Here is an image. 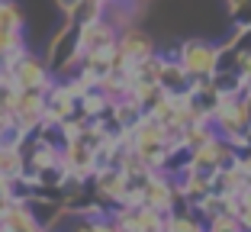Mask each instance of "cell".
I'll return each mask as SVG.
<instances>
[{"mask_svg": "<svg viewBox=\"0 0 251 232\" xmlns=\"http://www.w3.org/2000/svg\"><path fill=\"white\" fill-rule=\"evenodd\" d=\"M116 39H119V32L113 29L103 16H100L97 23H90V26H81V29H77V49H81V58L113 52V49H116Z\"/></svg>", "mask_w": 251, "mask_h": 232, "instance_id": "5b68a950", "label": "cell"}, {"mask_svg": "<svg viewBox=\"0 0 251 232\" xmlns=\"http://www.w3.org/2000/svg\"><path fill=\"white\" fill-rule=\"evenodd\" d=\"M77 3H81V0H55V7H58V10H61V13H65V16H71Z\"/></svg>", "mask_w": 251, "mask_h": 232, "instance_id": "e0dca14e", "label": "cell"}, {"mask_svg": "<svg viewBox=\"0 0 251 232\" xmlns=\"http://www.w3.org/2000/svg\"><path fill=\"white\" fill-rule=\"evenodd\" d=\"M26 174V158L20 145H0V178H20Z\"/></svg>", "mask_w": 251, "mask_h": 232, "instance_id": "9c48e42d", "label": "cell"}, {"mask_svg": "<svg viewBox=\"0 0 251 232\" xmlns=\"http://www.w3.org/2000/svg\"><path fill=\"white\" fill-rule=\"evenodd\" d=\"M3 68L10 71V81H13L16 90H49L52 87V71H49V65H45L42 58H36V55H29L26 49L13 52L3 61Z\"/></svg>", "mask_w": 251, "mask_h": 232, "instance_id": "6da1fadb", "label": "cell"}, {"mask_svg": "<svg viewBox=\"0 0 251 232\" xmlns=\"http://www.w3.org/2000/svg\"><path fill=\"white\" fill-rule=\"evenodd\" d=\"M242 106H245V120H248V129H251V94L248 90L242 94Z\"/></svg>", "mask_w": 251, "mask_h": 232, "instance_id": "ac0fdd59", "label": "cell"}, {"mask_svg": "<svg viewBox=\"0 0 251 232\" xmlns=\"http://www.w3.org/2000/svg\"><path fill=\"white\" fill-rule=\"evenodd\" d=\"M213 87L219 90L222 97H238V94L248 90V84H245V77L238 75V71H216L213 75Z\"/></svg>", "mask_w": 251, "mask_h": 232, "instance_id": "30bf717a", "label": "cell"}, {"mask_svg": "<svg viewBox=\"0 0 251 232\" xmlns=\"http://www.w3.org/2000/svg\"><path fill=\"white\" fill-rule=\"evenodd\" d=\"M209 139H216L213 123H193V126H187V129H184V149H190V152L203 149Z\"/></svg>", "mask_w": 251, "mask_h": 232, "instance_id": "8fae6325", "label": "cell"}, {"mask_svg": "<svg viewBox=\"0 0 251 232\" xmlns=\"http://www.w3.org/2000/svg\"><path fill=\"white\" fill-rule=\"evenodd\" d=\"M245 149H251V132H248V145H245Z\"/></svg>", "mask_w": 251, "mask_h": 232, "instance_id": "ffe728a7", "label": "cell"}, {"mask_svg": "<svg viewBox=\"0 0 251 232\" xmlns=\"http://www.w3.org/2000/svg\"><path fill=\"white\" fill-rule=\"evenodd\" d=\"M77 113V97L68 87V81H52V87L45 90V116L42 123H68Z\"/></svg>", "mask_w": 251, "mask_h": 232, "instance_id": "8992f818", "label": "cell"}, {"mask_svg": "<svg viewBox=\"0 0 251 232\" xmlns=\"http://www.w3.org/2000/svg\"><path fill=\"white\" fill-rule=\"evenodd\" d=\"M81 49H77V26H71V23L65 20V26H61L58 32L52 36V42H49V55H45V65H49V71L52 75H65L71 77L77 68H81Z\"/></svg>", "mask_w": 251, "mask_h": 232, "instance_id": "7a4b0ae2", "label": "cell"}, {"mask_svg": "<svg viewBox=\"0 0 251 232\" xmlns=\"http://www.w3.org/2000/svg\"><path fill=\"white\" fill-rule=\"evenodd\" d=\"M164 232H206V223L197 213H187V216H168L164 219Z\"/></svg>", "mask_w": 251, "mask_h": 232, "instance_id": "4fadbf2b", "label": "cell"}, {"mask_svg": "<svg viewBox=\"0 0 251 232\" xmlns=\"http://www.w3.org/2000/svg\"><path fill=\"white\" fill-rule=\"evenodd\" d=\"M90 3H97V7H106V3H113V0H90Z\"/></svg>", "mask_w": 251, "mask_h": 232, "instance_id": "d6986e66", "label": "cell"}, {"mask_svg": "<svg viewBox=\"0 0 251 232\" xmlns=\"http://www.w3.org/2000/svg\"><path fill=\"white\" fill-rule=\"evenodd\" d=\"M158 87L168 94V97H184L193 90V77L184 71V65L177 61V49L171 55H164V68H161V77H158Z\"/></svg>", "mask_w": 251, "mask_h": 232, "instance_id": "52a82bcc", "label": "cell"}, {"mask_svg": "<svg viewBox=\"0 0 251 232\" xmlns=\"http://www.w3.org/2000/svg\"><path fill=\"white\" fill-rule=\"evenodd\" d=\"M177 61L190 77H213L219 68V49L203 39H187L184 45H177Z\"/></svg>", "mask_w": 251, "mask_h": 232, "instance_id": "3957f363", "label": "cell"}, {"mask_svg": "<svg viewBox=\"0 0 251 232\" xmlns=\"http://www.w3.org/2000/svg\"><path fill=\"white\" fill-rule=\"evenodd\" d=\"M100 16H103V7H97V3H90V0H81V3L74 7V13L68 16V23L81 29V26H90V23H97Z\"/></svg>", "mask_w": 251, "mask_h": 232, "instance_id": "5bb4252c", "label": "cell"}, {"mask_svg": "<svg viewBox=\"0 0 251 232\" xmlns=\"http://www.w3.org/2000/svg\"><path fill=\"white\" fill-rule=\"evenodd\" d=\"M0 232H45V229L39 226V219L29 213L26 203L13 200V206L3 213V229H0Z\"/></svg>", "mask_w": 251, "mask_h": 232, "instance_id": "ba28073f", "label": "cell"}, {"mask_svg": "<svg viewBox=\"0 0 251 232\" xmlns=\"http://www.w3.org/2000/svg\"><path fill=\"white\" fill-rule=\"evenodd\" d=\"M0 29L23 32V10L16 0H0Z\"/></svg>", "mask_w": 251, "mask_h": 232, "instance_id": "7c38bea8", "label": "cell"}, {"mask_svg": "<svg viewBox=\"0 0 251 232\" xmlns=\"http://www.w3.org/2000/svg\"><path fill=\"white\" fill-rule=\"evenodd\" d=\"M0 139H3V129H0Z\"/></svg>", "mask_w": 251, "mask_h": 232, "instance_id": "44dd1931", "label": "cell"}, {"mask_svg": "<svg viewBox=\"0 0 251 232\" xmlns=\"http://www.w3.org/2000/svg\"><path fill=\"white\" fill-rule=\"evenodd\" d=\"M23 49V32H7V29H0V65L10 58L13 52H20Z\"/></svg>", "mask_w": 251, "mask_h": 232, "instance_id": "9a60e30c", "label": "cell"}, {"mask_svg": "<svg viewBox=\"0 0 251 232\" xmlns=\"http://www.w3.org/2000/svg\"><path fill=\"white\" fill-rule=\"evenodd\" d=\"M158 49L155 42H151V36H148L145 29H139V26H129V29L119 32L116 39V55H113V71H123L126 65H135V61L142 58H151Z\"/></svg>", "mask_w": 251, "mask_h": 232, "instance_id": "277c9868", "label": "cell"}, {"mask_svg": "<svg viewBox=\"0 0 251 232\" xmlns=\"http://www.w3.org/2000/svg\"><path fill=\"white\" fill-rule=\"evenodd\" d=\"M235 26H251V0H226Z\"/></svg>", "mask_w": 251, "mask_h": 232, "instance_id": "2e32d148", "label": "cell"}]
</instances>
